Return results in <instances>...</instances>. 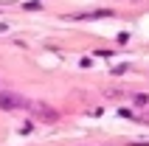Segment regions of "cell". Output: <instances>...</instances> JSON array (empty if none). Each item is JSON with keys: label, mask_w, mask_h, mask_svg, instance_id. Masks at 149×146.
I'll list each match as a JSON object with an SVG mask.
<instances>
[{"label": "cell", "mask_w": 149, "mask_h": 146, "mask_svg": "<svg viewBox=\"0 0 149 146\" xmlns=\"http://www.w3.org/2000/svg\"><path fill=\"white\" fill-rule=\"evenodd\" d=\"M28 110H31L37 118H42L45 124H56V121H59V113L54 110V107L42 104V101H31V104H28Z\"/></svg>", "instance_id": "cell-1"}, {"label": "cell", "mask_w": 149, "mask_h": 146, "mask_svg": "<svg viewBox=\"0 0 149 146\" xmlns=\"http://www.w3.org/2000/svg\"><path fill=\"white\" fill-rule=\"evenodd\" d=\"M31 101L14 93H0V110H17V107H28Z\"/></svg>", "instance_id": "cell-2"}, {"label": "cell", "mask_w": 149, "mask_h": 146, "mask_svg": "<svg viewBox=\"0 0 149 146\" xmlns=\"http://www.w3.org/2000/svg\"><path fill=\"white\" fill-rule=\"evenodd\" d=\"M99 17H113L110 8H101V11H87V14H79V20H99Z\"/></svg>", "instance_id": "cell-3"}, {"label": "cell", "mask_w": 149, "mask_h": 146, "mask_svg": "<svg viewBox=\"0 0 149 146\" xmlns=\"http://www.w3.org/2000/svg\"><path fill=\"white\" fill-rule=\"evenodd\" d=\"M132 104L135 107H146L149 104V96H146V93H135V96H132Z\"/></svg>", "instance_id": "cell-4"}, {"label": "cell", "mask_w": 149, "mask_h": 146, "mask_svg": "<svg viewBox=\"0 0 149 146\" xmlns=\"http://www.w3.org/2000/svg\"><path fill=\"white\" fill-rule=\"evenodd\" d=\"M23 8H25V11H40V3H34V0H31V3H23Z\"/></svg>", "instance_id": "cell-5"}]
</instances>
